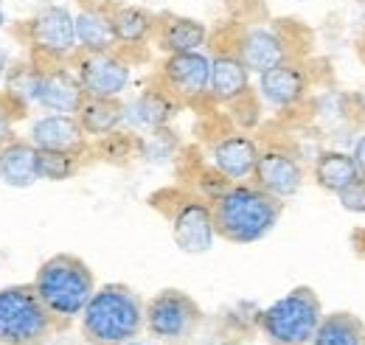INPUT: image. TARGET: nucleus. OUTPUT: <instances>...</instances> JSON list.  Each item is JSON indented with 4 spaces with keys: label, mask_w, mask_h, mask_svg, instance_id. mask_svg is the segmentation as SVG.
Masks as SVG:
<instances>
[{
    "label": "nucleus",
    "mask_w": 365,
    "mask_h": 345,
    "mask_svg": "<svg viewBox=\"0 0 365 345\" xmlns=\"http://www.w3.org/2000/svg\"><path fill=\"white\" fill-rule=\"evenodd\" d=\"M3 85L20 101H26L29 107H37V101H40V62L34 56H26L23 62H11Z\"/></svg>",
    "instance_id": "nucleus-26"
},
{
    "label": "nucleus",
    "mask_w": 365,
    "mask_h": 345,
    "mask_svg": "<svg viewBox=\"0 0 365 345\" xmlns=\"http://www.w3.org/2000/svg\"><path fill=\"white\" fill-rule=\"evenodd\" d=\"M76 121H79V127L88 138L101 140V138L121 130L124 101L121 98H91V96H85L82 107L76 110Z\"/></svg>",
    "instance_id": "nucleus-24"
},
{
    "label": "nucleus",
    "mask_w": 365,
    "mask_h": 345,
    "mask_svg": "<svg viewBox=\"0 0 365 345\" xmlns=\"http://www.w3.org/2000/svg\"><path fill=\"white\" fill-rule=\"evenodd\" d=\"M155 82L163 87L178 104H200L208 98L211 87V53L205 51H185L163 56Z\"/></svg>",
    "instance_id": "nucleus-10"
},
{
    "label": "nucleus",
    "mask_w": 365,
    "mask_h": 345,
    "mask_svg": "<svg viewBox=\"0 0 365 345\" xmlns=\"http://www.w3.org/2000/svg\"><path fill=\"white\" fill-rule=\"evenodd\" d=\"M107 9H110V26H113L115 48L133 59L135 51H143L152 43L158 14L143 9V6H135V3H110L107 0Z\"/></svg>",
    "instance_id": "nucleus-17"
},
{
    "label": "nucleus",
    "mask_w": 365,
    "mask_h": 345,
    "mask_svg": "<svg viewBox=\"0 0 365 345\" xmlns=\"http://www.w3.org/2000/svg\"><path fill=\"white\" fill-rule=\"evenodd\" d=\"M37 59V56H34ZM40 62V101L37 107L46 113H65L76 115V110L85 101V90L79 85V76L68 62Z\"/></svg>",
    "instance_id": "nucleus-14"
},
{
    "label": "nucleus",
    "mask_w": 365,
    "mask_h": 345,
    "mask_svg": "<svg viewBox=\"0 0 365 345\" xmlns=\"http://www.w3.org/2000/svg\"><path fill=\"white\" fill-rule=\"evenodd\" d=\"M259 149V140L247 130H230L211 143V169L228 182H245L253 174Z\"/></svg>",
    "instance_id": "nucleus-15"
},
{
    "label": "nucleus",
    "mask_w": 365,
    "mask_h": 345,
    "mask_svg": "<svg viewBox=\"0 0 365 345\" xmlns=\"http://www.w3.org/2000/svg\"><path fill=\"white\" fill-rule=\"evenodd\" d=\"M29 110L31 107L26 101H20L14 93L0 90V146L14 138V127L29 115Z\"/></svg>",
    "instance_id": "nucleus-28"
},
{
    "label": "nucleus",
    "mask_w": 365,
    "mask_h": 345,
    "mask_svg": "<svg viewBox=\"0 0 365 345\" xmlns=\"http://www.w3.org/2000/svg\"><path fill=\"white\" fill-rule=\"evenodd\" d=\"M59 331L31 284L0 289V345H48Z\"/></svg>",
    "instance_id": "nucleus-6"
},
{
    "label": "nucleus",
    "mask_w": 365,
    "mask_h": 345,
    "mask_svg": "<svg viewBox=\"0 0 365 345\" xmlns=\"http://www.w3.org/2000/svg\"><path fill=\"white\" fill-rule=\"evenodd\" d=\"M309 345H365V323L351 311L323 314Z\"/></svg>",
    "instance_id": "nucleus-25"
},
{
    "label": "nucleus",
    "mask_w": 365,
    "mask_h": 345,
    "mask_svg": "<svg viewBox=\"0 0 365 345\" xmlns=\"http://www.w3.org/2000/svg\"><path fill=\"white\" fill-rule=\"evenodd\" d=\"M202 326V309L182 289H160L143 303V331L166 345H185Z\"/></svg>",
    "instance_id": "nucleus-8"
},
{
    "label": "nucleus",
    "mask_w": 365,
    "mask_h": 345,
    "mask_svg": "<svg viewBox=\"0 0 365 345\" xmlns=\"http://www.w3.org/2000/svg\"><path fill=\"white\" fill-rule=\"evenodd\" d=\"M230 43H233V51L239 53V59L245 62V68L250 71V76L253 73L262 76L278 62L298 56L289 40L275 26H242L239 31H233Z\"/></svg>",
    "instance_id": "nucleus-12"
},
{
    "label": "nucleus",
    "mask_w": 365,
    "mask_h": 345,
    "mask_svg": "<svg viewBox=\"0 0 365 345\" xmlns=\"http://www.w3.org/2000/svg\"><path fill=\"white\" fill-rule=\"evenodd\" d=\"M0 180L9 188H31L37 177V146L29 138H11L0 146Z\"/></svg>",
    "instance_id": "nucleus-22"
},
{
    "label": "nucleus",
    "mask_w": 365,
    "mask_h": 345,
    "mask_svg": "<svg viewBox=\"0 0 365 345\" xmlns=\"http://www.w3.org/2000/svg\"><path fill=\"white\" fill-rule=\"evenodd\" d=\"M351 158H354V163H357V169H360V177H365V135H360V138L354 140Z\"/></svg>",
    "instance_id": "nucleus-30"
},
{
    "label": "nucleus",
    "mask_w": 365,
    "mask_h": 345,
    "mask_svg": "<svg viewBox=\"0 0 365 345\" xmlns=\"http://www.w3.org/2000/svg\"><path fill=\"white\" fill-rule=\"evenodd\" d=\"M79 85L91 98H121L133 79V59L118 48L113 51H76L68 62Z\"/></svg>",
    "instance_id": "nucleus-9"
},
{
    "label": "nucleus",
    "mask_w": 365,
    "mask_h": 345,
    "mask_svg": "<svg viewBox=\"0 0 365 345\" xmlns=\"http://www.w3.org/2000/svg\"><path fill=\"white\" fill-rule=\"evenodd\" d=\"M76 26V45L79 51H113L115 37L110 26V9L107 0H79V9L73 14Z\"/></svg>",
    "instance_id": "nucleus-21"
},
{
    "label": "nucleus",
    "mask_w": 365,
    "mask_h": 345,
    "mask_svg": "<svg viewBox=\"0 0 365 345\" xmlns=\"http://www.w3.org/2000/svg\"><path fill=\"white\" fill-rule=\"evenodd\" d=\"M82 169V155L76 152H56V149H37V177L48 182H65L76 177Z\"/></svg>",
    "instance_id": "nucleus-27"
},
{
    "label": "nucleus",
    "mask_w": 365,
    "mask_h": 345,
    "mask_svg": "<svg viewBox=\"0 0 365 345\" xmlns=\"http://www.w3.org/2000/svg\"><path fill=\"white\" fill-rule=\"evenodd\" d=\"M143 298L127 284L96 287L79 317V331L88 345H127L143 334Z\"/></svg>",
    "instance_id": "nucleus-2"
},
{
    "label": "nucleus",
    "mask_w": 365,
    "mask_h": 345,
    "mask_svg": "<svg viewBox=\"0 0 365 345\" xmlns=\"http://www.w3.org/2000/svg\"><path fill=\"white\" fill-rule=\"evenodd\" d=\"M152 205L166 216L169 227H172V239L188 256H200L208 253L217 242V230H214V214H211V202L188 188H163L152 197Z\"/></svg>",
    "instance_id": "nucleus-5"
},
{
    "label": "nucleus",
    "mask_w": 365,
    "mask_h": 345,
    "mask_svg": "<svg viewBox=\"0 0 365 345\" xmlns=\"http://www.w3.org/2000/svg\"><path fill=\"white\" fill-rule=\"evenodd\" d=\"M11 34L20 45L29 48V56L46 62H71L79 51L73 11L65 3H46L31 17L11 26Z\"/></svg>",
    "instance_id": "nucleus-7"
},
{
    "label": "nucleus",
    "mask_w": 365,
    "mask_h": 345,
    "mask_svg": "<svg viewBox=\"0 0 365 345\" xmlns=\"http://www.w3.org/2000/svg\"><path fill=\"white\" fill-rule=\"evenodd\" d=\"M31 287L59 329H68L82 317L98 284L85 259L73 253H56L37 267Z\"/></svg>",
    "instance_id": "nucleus-3"
},
{
    "label": "nucleus",
    "mask_w": 365,
    "mask_h": 345,
    "mask_svg": "<svg viewBox=\"0 0 365 345\" xmlns=\"http://www.w3.org/2000/svg\"><path fill=\"white\" fill-rule=\"evenodd\" d=\"M312 180L315 185L329 191V194H340L346 191L351 182L360 180V169L351 158V152H340V149H323L312 160Z\"/></svg>",
    "instance_id": "nucleus-23"
},
{
    "label": "nucleus",
    "mask_w": 365,
    "mask_h": 345,
    "mask_svg": "<svg viewBox=\"0 0 365 345\" xmlns=\"http://www.w3.org/2000/svg\"><path fill=\"white\" fill-rule=\"evenodd\" d=\"M211 214L217 239L228 244H256L267 239L281 222L284 200H275L273 194L245 180L225 185L211 200Z\"/></svg>",
    "instance_id": "nucleus-1"
},
{
    "label": "nucleus",
    "mask_w": 365,
    "mask_h": 345,
    "mask_svg": "<svg viewBox=\"0 0 365 345\" xmlns=\"http://www.w3.org/2000/svg\"><path fill=\"white\" fill-rule=\"evenodd\" d=\"M37 149H56V152H76L85 155L88 152V135L82 132L76 115H65V113H46L40 118L31 121V130L26 135Z\"/></svg>",
    "instance_id": "nucleus-18"
},
{
    "label": "nucleus",
    "mask_w": 365,
    "mask_h": 345,
    "mask_svg": "<svg viewBox=\"0 0 365 345\" xmlns=\"http://www.w3.org/2000/svg\"><path fill=\"white\" fill-rule=\"evenodd\" d=\"M9 68H11V56H9V51L0 45V85L6 82V73H9Z\"/></svg>",
    "instance_id": "nucleus-31"
},
{
    "label": "nucleus",
    "mask_w": 365,
    "mask_h": 345,
    "mask_svg": "<svg viewBox=\"0 0 365 345\" xmlns=\"http://www.w3.org/2000/svg\"><path fill=\"white\" fill-rule=\"evenodd\" d=\"M337 202L349 214H365V177H360L357 182H351L346 191H340L337 194Z\"/></svg>",
    "instance_id": "nucleus-29"
},
{
    "label": "nucleus",
    "mask_w": 365,
    "mask_h": 345,
    "mask_svg": "<svg viewBox=\"0 0 365 345\" xmlns=\"http://www.w3.org/2000/svg\"><path fill=\"white\" fill-rule=\"evenodd\" d=\"M309 68L301 56H289L259 76V98L273 110H292L309 96Z\"/></svg>",
    "instance_id": "nucleus-13"
},
{
    "label": "nucleus",
    "mask_w": 365,
    "mask_h": 345,
    "mask_svg": "<svg viewBox=\"0 0 365 345\" xmlns=\"http://www.w3.org/2000/svg\"><path fill=\"white\" fill-rule=\"evenodd\" d=\"M208 37L211 31L202 20L166 11V14H158L152 43L169 56V53H185V51H202L208 45Z\"/></svg>",
    "instance_id": "nucleus-19"
},
{
    "label": "nucleus",
    "mask_w": 365,
    "mask_h": 345,
    "mask_svg": "<svg viewBox=\"0 0 365 345\" xmlns=\"http://www.w3.org/2000/svg\"><path fill=\"white\" fill-rule=\"evenodd\" d=\"M178 107L180 104L163 87L158 85V82H152V85L138 96L135 101L124 104V124H130L133 130L158 132L172 121V115L178 113Z\"/></svg>",
    "instance_id": "nucleus-20"
},
{
    "label": "nucleus",
    "mask_w": 365,
    "mask_h": 345,
    "mask_svg": "<svg viewBox=\"0 0 365 345\" xmlns=\"http://www.w3.org/2000/svg\"><path fill=\"white\" fill-rule=\"evenodd\" d=\"M250 87V71L233 51V43L217 45L211 51V87H208V101L230 107L242 96H247Z\"/></svg>",
    "instance_id": "nucleus-16"
},
{
    "label": "nucleus",
    "mask_w": 365,
    "mask_h": 345,
    "mask_svg": "<svg viewBox=\"0 0 365 345\" xmlns=\"http://www.w3.org/2000/svg\"><path fill=\"white\" fill-rule=\"evenodd\" d=\"M250 182L259 185L262 191L273 194L275 200L287 202L304 188L307 169H304V160L295 149H289L284 143H267V146L259 149Z\"/></svg>",
    "instance_id": "nucleus-11"
},
{
    "label": "nucleus",
    "mask_w": 365,
    "mask_h": 345,
    "mask_svg": "<svg viewBox=\"0 0 365 345\" xmlns=\"http://www.w3.org/2000/svg\"><path fill=\"white\" fill-rule=\"evenodd\" d=\"M3 26H6V11H3V3H0V31H3Z\"/></svg>",
    "instance_id": "nucleus-32"
},
{
    "label": "nucleus",
    "mask_w": 365,
    "mask_h": 345,
    "mask_svg": "<svg viewBox=\"0 0 365 345\" xmlns=\"http://www.w3.org/2000/svg\"><path fill=\"white\" fill-rule=\"evenodd\" d=\"M127 345H143V343H138V340H133V343H127Z\"/></svg>",
    "instance_id": "nucleus-33"
},
{
    "label": "nucleus",
    "mask_w": 365,
    "mask_h": 345,
    "mask_svg": "<svg viewBox=\"0 0 365 345\" xmlns=\"http://www.w3.org/2000/svg\"><path fill=\"white\" fill-rule=\"evenodd\" d=\"M323 314L326 311L318 292L301 284L273 301L267 309H262L256 314V326L267 345H309Z\"/></svg>",
    "instance_id": "nucleus-4"
}]
</instances>
